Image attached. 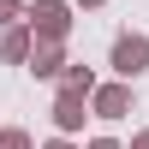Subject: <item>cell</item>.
Wrapping results in <instances>:
<instances>
[{
	"label": "cell",
	"mask_w": 149,
	"mask_h": 149,
	"mask_svg": "<svg viewBox=\"0 0 149 149\" xmlns=\"http://www.w3.org/2000/svg\"><path fill=\"white\" fill-rule=\"evenodd\" d=\"M42 149H72V143H66V131H60V137H54V143H42Z\"/></svg>",
	"instance_id": "obj_11"
},
{
	"label": "cell",
	"mask_w": 149,
	"mask_h": 149,
	"mask_svg": "<svg viewBox=\"0 0 149 149\" xmlns=\"http://www.w3.org/2000/svg\"><path fill=\"white\" fill-rule=\"evenodd\" d=\"M0 149H36V143H30V131H18V125H6V131H0Z\"/></svg>",
	"instance_id": "obj_8"
},
{
	"label": "cell",
	"mask_w": 149,
	"mask_h": 149,
	"mask_svg": "<svg viewBox=\"0 0 149 149\" xmlns=\"http://www.w3.org/2000/svg\"><path fill=\"white\" fill-rule=\"evenodd\" d=\"M24 66L36 72V78H60V66H66V42H30V60Z\"/></svg>",
	"instance_id": "obj_6"
},
{
	"label": "cell",
	"mask_w": 149,
	"mask_h": 149,
	"mask_svg": "<svg viewBox=\"0 0 149 149\" xmlns=\"http://www.w3.org/2000/svg\"><path fill=\"white\" fill-rule=\"evenodd\" d=\"M12 18H24V0H0V24H12Z\"/></svg>",
	"instance_id": "obj_9"
},
{
	"label": "cell",
	"mask_w": 149,
	"mask_h": 149,
	"mask_svg": "<svg viewBox=\"0 0 149 149\" xmlns=\"http://www.w3.org/2000/svg\"><path fill=\"white\" fill-rule=\"evenodd\" d=\"M72 6H107V0H72Z\"/></svg>",
	"instance_id": "obj_13"
},
{
	"label": "cell",
	"mask_w": 149,
	"mask_h": 149,
	"mask_svg": "<svg viewBox=\"0 0 149 149\" xmlns=\"http://www.w3.org/2000/svg\"><path fill=\"white\" fill-rule=\"evenodd\" d=\"M60 90L90 95V90H95V72H90V66H78V60H66V66H60Z\"/></svg>",
	"instance_id": "obj_7"
},
{
	"label": "cell",
	"mask_w": 149,
	"mask_h": 149,
	"mask_svg": "<svg viewBox=\"0 0 149 149\" xmlns=\"http://www.w3.org/2000/svg\"><path fill=\"white\" fill-rule=\"evenodd\" d=\"M90 149H119V143L113 137H90Z\"/></svg>",
	"instance_id": "obj_10"
},
{
	"label": "cell",
	"mask_w": 149,
	"mask_h": 149,
	"mask_svg": "<svg viewBox=\"0 0 149 149\" xmlns=\"http://www.w3.org/2000/svg\"><path fill=\"white\" fill-rule=\"evenodd\" d=\"M30 24L24 18H12V24H0V60H6V66H24V60H30Z\"/></svg>",
	"instance_id": "obj_5"
},
{
	"label": "cell",
	"mask_w": 149,
	"mask_h": 149,
	"mask_svg": "<svg viewBox=\"0 0 149 149\" xmlns=\"http://www.w3.org/2000/svg\"><path fill=\"white\" fill-rule=\"evenodd\" d=\"M131 149H149V131H137V137H131Z\"/></svg>",
	"instance_id": "obj_12"
},
{
	"label": "cell",
	"mask_w": 149,
	"mask_h": 149,
	"mask_svg": "<svg viewBox=\"0 0 149 149\" xmlns=\"http://www.w3.org/2000/svg\"><path fill=\"white\" fill-rule=\"evenodd\" d=\"M90 113H95V119H125V113H131V78L95 84V90H90Z\"/></svg>",
	"instance_id": "obj_3"
},
{
	"label": "cell",
	"mask_w": 149,
	"mask_h": 149,
	"mask_svg": "<svg viewBox=\"0 0 149 149\" xmlns=\"http://www.w3.org/2000/svg\"><path fill=\"white\" fill-rule=\"evenodd\" d=\"M107 66H113L119 78H137V72H149V36H137V30L113 36V54H107Z\"/></svg>",
	"instance_id": "obj_2"
},
{
	"label": "cell",
	"mask_w": 149,
	"mask_h": 149,
	"mask_svg": "<svg viewBox=\"0 0 149 149\" xmlns=\"http://www.w3.org/2000/svg\"><path fill=\"white\" fill-rule=\"evenodd\" d=\"M24 24H30L36 42H66L72 36V0H36V6H24Z\"/></svg>",
	"instance_id": "obj_1"
},
{
	"label": "cell",
	"mask_w": 149,
	"mask_h": 149,
	"mask_svg": "<svg viewBox=\"0 0 149 149\" xmlns=\"http://www.w3.org/2000/svg\"><path fill=\"white\" fill-rule=\"evenodd\" d=\"M84 119H90V95H78V90H60V95H54V125L72 137V131H84Z\"/></svg>",
	"instance_id": "obj_4"
}]
</instances>
